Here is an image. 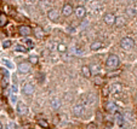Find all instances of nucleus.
<instances>
[{"label": "nucleus", "mask_w": 137, "mask_h": 129, "mask_svg": "<svg viewBox=\"0 0 137 129\" xmlns=\"http://www.w3.org/2000/svg\"><path fill=\"white\" fill-rule=\"evenodd\" d=\"M106 65H107V68H109V69H117L118 66L120 65V59H119V57L115 54L108 56V58H107V60H106Z\"/></svg>", "instance_id": "obj_1"}, {"label": "nucleus", "mask_w": 137, "mask_h": 129, "mask_svg": "<svg viewBox=\"0 0 137 129\" xmlns=\"http://www.w3.org/2000/svg\"><path fill=\"white\" fill-rule=\"evenodd\" d=\"M120 46H121V48H124V50H131V48H133V46H135V41H133V39H131V38H124V39H121V41H120Z\"/></svg>", "instance_id": "obj_2"}, {"label": "nucleus", "mask_w": 137, "mask_h": 129, "mask_svg": "<svg viewBox=\"0 0 137 129\" xmlns=\"http://www.w3.org/2000/svg\"><path fill=\"white\" fill-rule=\"evenodd\" d=\"M48 17L50 20H57L60 18V12L56 8H51L48 11Z\"/></svg>", "instance_id": "obj_3"}, {"label": "nucleus", "mask_w": 137, "mask_h": 129, "mask_svg": "<svg viewBox=\"0 0 137 129\" xmlns=\"http://www.w3.org/2000/svg\"><path fill=\"white\" fill-rule=\"evenodd\" d=\"M115 16L112 14H104V17H103V20H104V23L106 24H109V26H112V24H114L115 23Z\"/></svg>", "instance_id": "obj_4"}, {"label": "nucleus", "mask_w": 137, "mask_h": 129, "mask_svg": "<svg viewBox=\"0 0 137 129\" xmlns=\"http://www.w3.org/2000/svg\"><path fill=\"white\" fill-rule=\"evenodd\" d=\"M27 112H28L27 105L23 104V102H18V104H17V114L21 116H23V115H27Z\"/></svg>", "instance_id": "obj_5"}, {"label": "nucleus", "mask_w": 137, "mask_h": 129, "mask_svg": "<svg viewBox=\"0 0 137 129\" xmlns=\"http://www.w3.org/2000/svg\"><path fill=\"white\" fill-rule=\"evenodd\" d=\"M104 108H106V110L108 111V112H115L117 111V104L114 102H112V100H108V102L104 104Z\"/></svg>", "instance_id": "obj_6"}, {"label": "nucleus", "mask_w": 137, "mask_h": 129, "mask_svg": "<svg viewBox=\"0 0 137 129\" xmlns=\"http://www.w3.org/2000/svg\"><path fill=\"white\" fill-rule=\"evenodd\" d=\"M18 70H20V72H22V74H27V72L30 71V64L27 63V62L21 63L20 66H18Z\"/></svg>", "instance_id": "obj_7"}, {"label": "nucleus", "mask_w": 137, "mask_h": 129, "mask_svg": "<svg viewBox=\"0 0 137 129\" xmlns=\"http://www.w3.org/2000/svg\"><path fill=\"white\" fill-rule=\"evenodd\" d=\"M22 92L26 95H32L34 93V87H33L30 83H26V84L23 86V88H22Z\"/></svg>", "instance_id": "obj_8"}, {"label": "nucleus", "mask_w": 137, "mask_h": 129, "mask_svg": "<svg viewBox=\"0 0 137 129\" xmlns=\"http://www.w3.org/2000/svg\"><path fill=\"white\" fill-rule=\"evenodd\" d=\"M18 33L22 36H28V35L32 33V29H30V27H28V26H21L18 28Z\"/></svg>", "instance_id": "obj_9"}, {"label": "nucleus", "mask_w": 137, "mask_h": 129, "mask_svg": "<svg viewBox=\"0 0 137 129\" xmlns=\"http://www.w3.org/2000/svg\"><path fill=\"white\" fill-rule=\"evenodd\" d=\"M62 14H64L66 17H68L70 14H73V7L70 4H64L63 5V8H62Z\"/></svg>", "instance_id": "obj_10"}, {"label": "nucleus", "mask_w": 137, "mask_h": 129, "mask_svg": "<svg viewBox=\"0 0 137 129\" xmlns=\"http://www.w3.org/2000/svg\"><path fill=\"white\" fill-rule=\"evenodd\" d=\"M75 14H76L78 18H84L85 14H86V10H85V7L84 6H78L75 8Z\"/></svg>", "instance_id": "obj_11"}, {"label": "nucleus", "mask_w": 137, "mask_h": 129, "mask_svg": "<svg viewBox=\"0 0 137 129\" xmlns=\"http://www.w3.org/2000/svg\"><path fill=\"white\" fill-rule=\"evenodd\" d=\"M81 74L85 78H90V77H91V74H92V72H91V68L87 66V65H84L81 68Z\"/></svg>", "instance_id": "obj_12"}, {"label": "nucleus", "mask_w": 137, "mask_h": 129, "mask_svg": "<svg viewBox=\"0 0 137 129\" xmlns=\"http://www.w3.org/2000/svg\"><path fill=\"white\" fill-rule=\"evenodd\" d=\"M82 112H84V108H82L81 105L76 104L75 106L73 108V114H74L76 117H80V116H82Z\"/></svg>", "instance_id": "obj_13"}, {"label": "nucleus", "mask_w": 137, "mask_h": 129, "mask_svg": "<svg viewBox=\"0 0 137 129\" xmlns=\"http://www.w3.org/2000/svg\"><path fill=\"white\" fill-rule=\"evenodd\" d=\"M101 47H102V42H101V41H94V42L91 44V46H90V48H91L92 51H97V50H100Z\"/></svg>", "instance_id": "obj_14"}, {"label": "nucleus", "mask_w": 137, "mask_h": 129, "mask_svg": "<svg viewBox=\"0 0 137 129\" xmlns=\"http://www.w3.org/2000/svg\"><path fill=\"white\" fill-rule=\"evenodd\" d=\"M7 24V17L5 14H0V28L5 27Z\"/></svg>", "instance_id": "obj_15"}, {"label": "nucleus", "mask_w": 137, "mask_h": 129, "mask_svg": "<svg viewBox=\"0 0 137 129\" xmlns=\"http://www.w3.org/2000/svg\"><path fill=\"white\" fill-rule=\"evenodd\" d=\"M110 90H113V92H120L121 90V84L120 83H114V84H112L110 86Z\"/></svg>", "instance_id": "obj_16"}, {"label": "nucleus", "mask_w": 137, "mask_h": 129, "mask_svg": "<svg viewBox=\"0 0 137 129\" xmlns=\"http://www.w3.org/2000/svg\"><path fill=\"white\" fill-rule=\"evenodd\" d=\"M38 124L42 127V128H49V122L46 120H44V118H40V120H38Z\"/></svg>", "instance_id": "obj_17"}, {"label": "nucleus", "mask_w": 137, "mask_h": 129, "mask_svg": "<svg viewBox=\"0 0 137 129\" xmlns=\"http://www.w3.org/2000/svg\"><path fill=\"white\" fill-rule=\"evenodd\" d=\"M51 106H52V109H60V106H61V102L58 100V99H54L52 102H51Z\"/></svg>", "instance_id": "obj_18"}, {"label": "nucleus", "mask_w": 137, "mask_h": 129, "mask_svg": "<svg viewBox=\"0 0 137 129\" xmlns=\"http://www.w3.org/2000/svg\"><path fill=\"white\" fill-rule=\"evenodd\" d=\"M35 36H36V38H38V39H41V38H42V36H44V30H42V29H41V28H36V29H35Z\"/></svg>", "instance_id": "obj_19"}, {"label": "nucleus", "mask_w": 137, "mask_h": 129, "mask_svg": "<svg viewBox=\"0 0 137 129\" xmlns=\"http://www.w3.org/2000/svg\"><path fill=\"white\" fill-rule=\"evenodd\" d=\"M7 84H9V77L5 76V77H3V78H1V88L5 89L7 87Z\"/></svg>", "instance_id": "obj_20"}, {"label": "nucleus", "mask_w": 137, "mask_h": 129, "mask_svg": "<svg viewBox=\"0 0 137 129\" xmlns=\"http://www.w3.org/2000/svg\"><path fill=\"white\" fill-rule=\"evenodd\" d=\"M115 120H117V123L119 126H123L124 124V117L120 115V114H117V115H115Z\"/></svg>", "instance_id": "obj_21"}, {"label": "nucleus", "mask_w": 137, "mask_h": 129, "mask_svg": "<svg viewBox=\"0 0 137 129\" xmlns=\"http://www.w3.org/2000/svg\"><path fill=\"white\" fill-rule=\"evenodd\" d=\"M15 50H16V52H21V53H26L27 52V48L24 46H21V45H16Z\"/></svg>", "instance_id": "obj_22"}, {"label": "nucleus", "mask_w": 137, "mask_h": 129, "mask_svg": "<svg viewBox=\"0 0 137 129\" xmlns=\"http://www.w3.org/2000/svg\"><path fill=\"white\" fill-rule=\"evenodd\" d=\"M114 24H117V26H124L125 24V18L124 17H118V18H115V23Z\"/></svg>", "instance_id": "obj_23"}, {"label": "nucleus", "mask_w": 137, "mask_h": 129, "mask_svg": "<svg viewBox=\"0 0 137 129\" xmlns=\"http://www.w3.org/2000/svg\"><path fill=\"white\" fill-rule=\"evenodd\" d=\"M57 50H58L60 53H66V51H67V46H66L64 44H60V45L57 46Z\"/></svg>", "instance_id": "obj_24"}, {"label": "nucleus", "mask_w": 137, "mask_h": 129, "mask_svg": "<svg viewBox=\"0 0 137 129\" xmlns=\"http://www.w3.org/2000/svg\"><path fill=\"white\" fill-rule=\"evenodd\" d=\"M109 93H110V87L109 86H106V87L102 89V95L104 98H107V96L109 95Z\"/></svg>", "instance_id": "obj_25"}, {"label": "nucleus", "mask_w": 137, "mask_h": 129, "mask_svg": "<svg viewBox=\"0 0 137 129\" xmlns=\"http://www.w3.org/2000/svg\"><path fill=\"white\" fill-rule=\"evenodd\" d=\"M3 63H4V64H5L9 69H11V70H14V69H15V65L10 60H9V59H3Z\"/></svg>", "instance_id": "obj_26"}, {"label": "nucleus", "mask_w": 137, "mask_h": 129, "mask_svg": "<svg viewBox=\"0 0 137 129\" xmlns=\"http://www.w3.org/2000/svg\"><path fill=\"white\" fill-rule=\"evenodd\" d=\"M94 83H95V86H101V84L103 83L102 77H100V76H96V77L94 78Z\"/></svg>", "instance_id": "obj_27"}, {"label": "nucleus", "mask_w": 137, "mask_h": 129, "mask_svg": "<svg viewBox=\"0 0 137 129\" xmlns=\"http://www.w3.org/2000/svg\"><path fill=\"white\" fill-rule=\"evenodd\" d=\"M29 62H30L32 64H38V62H39L38 56H30V57H29Z\"/></svg>", "instance_id": "obj_28"}, {"label": "nucleus", "mask_w": 137, "mask_h": 129, "mask_svg": "<svg viewBox=\"0 0 137 129\" xmlns=\"http://www.w3.org/2000/svg\"><path fill=\"white\" fill-rule=\"evenodd\" d=\"M126 12L129 14V16H131V17H133V16H136V10L135 8H132V7H129L127 10H126Z\"/></svg>", "instance_id": "obj_29"}, {"label": "nucleus", "mask_w": 137, "mask_h": 129, "mask_svg": "<svg viewBox=\"0 0 137 129\" xmlns=\"http://www.w3.org/2000/svg\"><path fill=\"white\" fill-rule=\"evenodd\" d=\"M26 45H27L28 48H33V47H34V42L30 40V39H27V40H26Z\"/></svg>", "instance_id": "obj_30"}, {"label": "nucleus", "mask_w": 137, "mask_h": 129, "mask_svg": "<svg viewBox=\"0 0 137 129\" xmlns=\"http://www.w3.org/2000/svg\"><path fill=\"white\" fill-rule=\"evenodd\" d=\"M120 74V71L118 70V71H114V72H107V77H115V76H118V75Z\"/></svg>", "instance_id": "obj_31"}, {"label": "nucleus", "mask_w": 137, "mask_h": 129, "mask_svg": "<svg viewBox=\"0 0 137 129\" xmlns=\"http://www.w3.org/2000/svg\"><path fill=\"white\" fill-rule=\"evenodd\" d=\"M10 46H11V41L10 40H5L4 42H3V47L4 48H9Z\"/></svg>", "instance_id": "obj_32"}, {"label": "nucleus", "mask_w": 137, "mask_h": 129, "mask_svg": "<svg viewBox=\"0 0 137 129\" xmlns=\"http://www.w3.org/2000/svg\"><path fill=\"white\" fill-rule=\"evenodd\" d=\"M97 121H98V122H102L103 121V116H102V114H101V112H97Z\"/></svg>", "instance_id": "obj_33"}, {"label": "nucleus", "mask_w": 137, "mask_h": 129, "mask_svg": "<svg viewBox=\"0 0 137 129\" xmlns=\"http://www.w3.org/2000/svg\"><path fill=\"white\" fill-rule=\"evenodd\" d=\"M11 89H12V93H17V92H18V88H17V84H16V83H15V84H12Z\"/></svg>", "instance_id": "obj_34"}, {"label": "nucleus", "mask_w": 137, "mask_h": 129, "mask_svg": "<svg viewBox=\"0 0 137 129\" xmlns=\"http://www.w3.org/2000/svg\"><path fill=\"white\" fill-rule=\"evenodd\" d=\"M44 77H45V76L41 72V75H39V83H42V82H44Z\"/></svg>", "instance_id": "obj_35"}, {"label": "nucleus", "mask_w": 137, "mask_h": 129, "mask_svg": "<svg viewBox=\"0 0 137 129\" xmlns=\"http://www.w3.org/2000/svg\"><path fill=\"white\" fill-rule=\"evenodd\" d=\"M16 102H17L16 95H11V102H12V104H16Z\"/></svg>", "instance_id": "obj_36"}, {"label": "nucleus", "mask_w": 137, "mask_h": 129, "mask_svg": "<svg viewBox=\"0 0 137 129\" xmlns=\"http://www.w3.org/2000/svg\"><path fill=\"white\" fill-rule=\"evenodd\" d=\"M67 30H68V32L70 33V34H73V33L75 32V29H74L73 27H68V29H67Z\"/></svg>", "instance_id": "obj_37"}, {"label": "nucleus", "mask_w": 137, "mask_h": 129, "mask_svg": "<svg viewBox=\"0 0 137 129\" xmlns=\"http://www.w3.org/2000/svg\"><path fill=\"white\" fill-rule=\"evenodd\" d=\"M75 54H81V50H75Z\"/></svg>", "instance_id": "obj_38"}, {"label": "nucleus", "mask_w": 137, "mask_h": 129, "mask_svg": "<svg viewBox=\"0 0 137 129\" xmlns=\"http://www.w3.org/2000/svg\"><path fill=\"white\" fill-rule=\"evenodd\" d=\"M89 128H90V129H95V124H90Z\"/></svg>", "instance_id": "obj_39"}, {"label": "nucleus", "mask_w": 137, "mask_h": 129, "mask_svg": "<svg viewBox=\"0 0 137 129\" xmlns=\"http://www.w3.org/2000/svg\"><path fill=\"white\" fill-rule=\"evenodd\" d=\"M0 129H3V123L0 122Z\"/></svg>", "instance_id": "obj_40"}, {"label": "nucleus", "mask_w": 137, "mask_h": 129, "mask_svg": "<svg viewBox=\"0 0 137 129\" xmlns=\"http://www.w3.org/2000/svg\"><path fill=\"white\" fill-rule=\"evenodd\" d=\"M136 76H137V71H136Z\"/></svg>", "instance_id": "obj_41"}]
</instances>
